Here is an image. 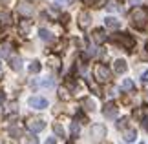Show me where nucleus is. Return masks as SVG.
I'll list each match as a JSON object with an SVG mask.
<instances>
[{
  "instance_id": "obj_27",
  "label": "nucleus",
  "mask_w": 148,
  "mask_h": 144,
  "mask_svg": "<svg viewBox=\"0 0 148 144\" xmlns=\"http://www.w3.org/2000/svg\"><path fill=\"white\" fill-rule=\"evenodd\" d=\"M44 144H55V137H49V139L44 142Z\"/></svg>"
},
{
  "instance_id": "obj_26",
  "label": "nucleus",
  "mask_w": 148,
  "mask_h": 144,
  "mask_svg": "<svg viewBox=\"0 0 148 144\" xmlns=\"http://www.w3.org/2000/svg\"><path fill=\"white\" fill-rule=\"evenodd\" d=\"M141 124H143V128H145V130H148V117H145V119H143V122H141Z\"/></svg>"
},
{
  "instance_id": "obj_15",
  "label": "nucleus",
  "mask_w": 148,
  "mask_h": 144,
  "mask_svg": "<svg viewBox=\"0 0 148 144\" xmlns=\"http://www.w3.org/2000/svg\"><path fill=\"white\" fill-rule=\"evenodd\" d=\"M126 142H135V131L134 130H126L124 131V137H123Z\"/></svg>"
},
{
  "instance_id": "obj_21",
  "label": "nucleus",
  "mask_w": 148,
  "mask_h": 144,
  "mask_svg": "<svg viewBox=\"0 0 148 144\" xmlns=\"http://www.w3.org/2000/svg\"><path fill=\"white\" fill-rule=\"evenodd\" d=\"M38 86H40V88H51V86H53V80H51V78H46V80H42Z\"/></svg>"
},
{
  "instance_id": "obj_5",
  "label": "nucleus",
  "mask_w": 148,
  "mask_h": 144,
  "mask_svg": "<svg viewBox=\"0 0 148 144\" xmlns=\"http://www.w3.org/2000/svg\"><path fill=\"white\" fill-rule=\"evenodd\" d=\"M90 133H92V137H93L95 141H102L106 137V128L102 124H95V126H92Z\"/></svg>"
},
{
  "instance_id": "obj_29",
  "label": "nucleus",
  "mask_w": 148,
  "mask_h": 144,
  "mask_svg": "<svg viewBox=\"0 0 148 144\" xmlns=\"http://www.w3.org/2000/svg\"><path fill=\"white\" fill-rule=\"evenodd\" d=\"M128 4H141V0H130Z\"/></svg>"
},
{
  "instance_id": "obj_11",
  "label": "nucleus",
  "mask_w": 148,
  "mask_h": 144,
  "mask_svg": "<svg viewBox=\"0 0 148 144\" xmlns=\"http://www.w3.org/2000/svg\"><path fill=\"white\" fill-rule=\"evenodd\" d=\"M104 24H106L108 27H112V29H119L121 22H119L117 18H113V16H108V18H104Z\"/></svg>"
},
{
  "instance_id": "obj_32",
  "label": "nucleus",
  "mask_w": 148,
  "mask_h": 144,
  "mask_svg": "<svg viewBox=\"0 0 148 144\" xmlns=\"http://www.w3.org/2000/svg\"><path fill=\"white\" fill-rule=\"evenodd\" d=\"M0 66H2V64H0Z\"/></svg>"
},
{
  "instance_id": "obj_13",
  "label": "nucleus",
  "mask_w": 148,
  "mask_h": 144,
  "mask_svg": "<svg viewBox=\"0 0 148 144\" xmlns=\"http://www.w3.org/2000/svg\"><path fill=\"white\" fill-rule=\"evenodd\" d=\"M79 18H81V26H82V27H88L90 24H92V18H90L88 13H81V16H79Z\"/></svg>"
},
{
  "instance_id": "obj_17",
  "label": "nucleus",
  "mask_w": 148,
  "mask_h": 144,
  "mask_svg": "<svg viewBox=\"0 0 148 144\" xmlns=\"http://www.w3.org/2000/svg\"><path fill=\"white\" fill-rule=\"evenodd\" d=\"M53 131H55V135H57V137H64V135H66V133H64V128H62L59 122L53 124Z\"/></svg>"
},
{
  "instance_id": "obj_19",
  "label": "nucleus",
  "mask_w": 148,
  "mask_h": 144,
  "mask_svg": "<svg viewBox=\"0 0 148 144\" xmlns=\"http://www.w3.org/2000/svg\"><path fill=\"white\" fill-rule=\"evenodd\" d=\"M130 89H134V82H132L130 78H126V80L123 82V91H130Z\"/></svg>"
},
{
  "instance_id": "obj_14",
  "label": "nucleus",
  "mask_w": 148,
  "mask_h": 144,
  "mask_svg": "<svg viewBox=\"0 0 148 144\" xmlns=\"http://www.w3.org/2000/svg\"><path fill=\"white\" fill-rule=\"evenodd\" d=\"M38 35H40V38H42V40H46V42H51V40L55 38V37L51 35L48 29H40V31H38Z\"/></svg>"
},
{
  "instance_id": "obj_23",
  "label": "nucleus",
  "mask_w": 148,
  "mask_h": 144,
  "mask_svg": "<svg viewBox=\"0 0 148 144\" xmlns=\"http://www.w3.org/2000/svg\"><path fill=\"white\" fill-rule=\"evenodd\" d=\"M26 144H38V141H37V137L29 135V137H27V141H26Z\"/></svg>"
},
{
  "instance_id": "obj_22",
  "label": "nucleus",
  "mask_w": 148,
  "mask_h": 144,
  "mask_svg": "<svg viewBox=\"0 0 148 144\" xmlns=\"http://www.w3.org/2000/svg\"><path fill=\"white\" fill-rule=\"evenodd\" d=\"M20 133H22V131H20L18 128H9V135H13V137H20Z\"/></svg>"
},
{
  "instance_id": "obj_16",
  "label": "nucleus",
  "mask_w": 148,
  "mask_h": 144,
  "mask_svg": "<svg viewBox=\"0 0 148 144\" xmlns=\"http://www.w3.org/2000/svg\"><path fill=\"white\" fill-rule=\"evenodd\" d=\"M93 38L97 40L99 44H102V42H104V40H106V35H104V31H102V29H97V31L93 33Z\"/></svg>"
},
{
  "instance_id": "obj_1",
  "label": "nucleus",
  "mask_w": 148,
  "mask_h": 144,
  "mask_svg": "<svg viewBox=\"0 0 148 144\" xmlns=\"http://www.w3.org/2000/svg\"><path fill=\"white\" fill-rule=\"evenodd\" d=\"M130 16H132V22H134L135 27H139V29L146 27V24H148V9H145V8H135Z\"/></svg>"
},
{
  "instance_id": "obj_18",
  "label": "nucleus",
  "mask_w": 148,
  "mask_h": 144,
  "mask_svg": "<svg viewBox=\"0 0 148 144\" xmlns=\"http://www.w3.org/2000/svg\"><path fill=\"white\" fill-rule=\"evenodd\" d=\"M40 71V62H31V66H29V73H38Z\"/></svg>"
},
{
  "instance_id": "obj_9",
  "label": "nucleus",
  "mask_w": 148,
  "mask_h": 144,
  "mask_svg": "<svg viewBox=\"0 0 148 144\" xmlns=\"http://www.w3.org/2000/svg\"><path fill=\"white\" fill-rule=\"evenodd\" d=\"M126 70H128V64H126V62H124L123 59H119V60L113 62V71H115V73L121 75V73H124Z\"/></svg>"
},
{
  "instance_id": "obj_12",
  "label": "nucleus",
  "mask_w": 148,
  "mask_h": 144,
  "mask_svg": "<svg viewBox=\"0 0 148 144\" xmlns=\"http://www.w3.org/2000/svg\"><path fill=\"white\" fill-rule=\"evenodd\" d=\"M79 131H81V126H79L77 120H73L71 126H70V133H71V137H79Z\"/></svg>"
},
{
  "instance_id": "obj_31",
  "label": "nucleus",
  "mask_w": 148,
  "mask_h": 144,
  "mask_svg": "<svg viewBox=\"0 0 148 144\" xmlns=\"http://www.w3.org/2000/svg\"><path fill=\"white\" fill-rule=\"evenodd\" d=\"M0 78H2V73H0Z\"/></svg>"
},
{
  "instance_id": "obj_4",
  "label": "nucleus",
  "mask_w": 148,
  "mask_h": 144,
  "mask_svg": "<svg viewBox=\"0 0 148 144\" xmlns=\"http://www.w3.org/2000/svg\"><path fill=\"white\" fill-rule=\"evenodd\" d=\"M27 104H29V108H33V109H46L48 108V100L44 99V97H31V99L27 100Z\"/></svg>"
},
{
  "instance_id": "obj_24",
  "label": "nucleus",
  "mask_w": 148,
  "mask_h": 144,
  "mask_svg": "<svg viewBox=\"0 0 148 144\" xmlns=\"http://www.w3.org/2000/svg\"><path fill=\"white\" fill-rule=\"evenodd\" d=\"M8 55H9V48H8V46H4V48L0 49V57H8Z\"/></svg>"
},
{
  "instance_id": "obj_30",
  "label": "nucleus",
  "mask_w": 148,
  "mask_h": 144,
  "mask_svg": "<svg viewBox=\"0 0 148 144\" xmlns=\"http://www.w3.org/2000/svg\"><path fill=\"white\" fill-rule=\"evenodd\" d=\"M2 100H4V95H2V93H0V102H2Z\"/></svg>"
},
{
  "instance_id": "obj_28",
  "label": "nucleus",
  "mask_w": 148,
  "mask_h": 144,
  "mask_svg": "<svg viewBox=\"0 0 148 144\" xmlns=\"http://www.w3.org/2000/svg\"><path fill=\"white\" fill-rule=\"evenodd\" d=\"M108 9H110V11H113V9H115V4H113V2H110V4H108Z\"/></svg>"
},
{
  "instance_id": "obj_10",
  "label": "nucleus",
  "mask_w": 148,
  "mask_h": 144,
  "mask_svg": "<svg viewBox=\"0 0 148 144\" xmlns=\"http://www.w3.org/2000/svg\"><path fill=\"white\" fill-rule=\"evenodd\" d=\"M9 64H11V68H13L15 71H20V70H22V60H20V57H18V55L9 57Z\"/></svg>"
},
{
  "instance_id": "obj_25",
  "label": "nucleus",
  "mask_w": 148,
  "mask_h": 144,
  "mask_svg": "<svg viewBox=\"0 0 148 144\" xmlns=\"http://www.w3.org/2000/svg\"><path fill=\"white\" fill-rule=\"evenodd\" d=\"M141 80H143V82H148V70H146L143 75H141Z\"/></svg>"
},
{
  "instance_id": "obj_20",
  "label": "nucleus",
  "mask_w": 148,
  "mask_h": 144,
  "mask_svg": "<svg viewBox=\"0 0 148 144\" xmlns=\"http://www.w3.org/2000/svg\"><path fill=\"white\" fill-rule=\"evenodd\" d=\"M84 104H86V109H88V111H95V102H93L92 99H88Z\"/></svg>"
},
{
  "instance_id": "obj_6",
  "label": "nucleus",
  "mask_w": 148,
  "mask_h": 144,
  "mask_svg": "<svg viewBox=\"0 0 148 144\" xmlns=\"http://www.w3.org/2000/svg\"><path fill=\"white\" fill-rule=\"evenodd\" d=\"M27 128H29L33 133H38V131H42L44 128H46V124H44L42 119H31L29 122H27Z\"/></svg>"
},
{
  "instance_id": "obj_2",
  "label": "nucleus",
  "mask_w": 148,
  "mask_h": 144,
  "mask_svg": "<svg viewBox=\"0 0 148 144\" xmlns=\"http://www.w3.org/2000/svg\"><path fill=\"white\" fill-rule=\"evenodd\" d=\"M93 75H95V78H97V82H110V78H112V71H110V68L104 66V64H99V66H95V70H93Z\"/></svg>"
},
{
  "instance_id": "obj_8",
  "label": "nucleus",
  "mask_w": 148,
  "mask_h": 144,
  "mask_svg": "<svg viewBox=\"0 0 148 144\" xmlns=\"http://www.w3.org/2000/svg\"><path fill=\"white\" fill-rule=\"evenodd\" d=\"M18 11H20L22 15H27V16H29V15H33L35 8H33V4H31V2H22V4L18 5Z\"/></svg>"
},
{
  "instance_id": "obj_3",
  "label": "nucleus",
  "mask_w": 148,
  "mask_h": 144,
  "mask_svg": "<svg viewBox=\"0 0 148 144\" xmlns=\"http://www.w3.org/2000/svg\"><path fill=\"white\" fill-rule=\"evenodd\" d=\"M112 40L115 44H121L124 49H128V48H134V44H135V40L132 37H128V35H124V33H115V35L112 37Z\"/></svg>"
},
{
  "instance_id": "obj_7",
  "label": "nucleus",
  "mask_w": 148,
  "mask_h": 144,
  "mask_svg": "<svg viewBox=\"0 0 148 144\" xmlns=\"http://www.w3.org/2000/svg\"><path fill=\"white\" fill-rule=\"evenodd\" d=\"M102 115H104V117H108V119L117 117V106L112 104V102H108V104L102 108Z\"/></svg>"
}]
</instances>
